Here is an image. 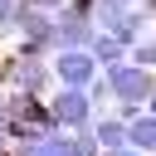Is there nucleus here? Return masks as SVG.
<instances>
[{"label":"nucleus","mask_w":156,"mask_h":156,"mask_svg":"<svg viewBox=\"0 0 156 156\" xmlns=\"http://www.w3.org/2000/svg\"><path fill=\"white\" fill-rule=\"evenodd\" d=\"M107 156H136V151H127V146H117V151H107Z\"/></svg>","instance_id":"nucleus-13"},{"label":"nucleus","mask_w":156,"mask_h":156,"mask_svg":"<svg viewBox=\"0 0 156 156\" xmlns=\"http://www.w3.org/2000/svg\"><path fill=\"white\" fill-rule=\"evenodd\" d=\"M136 58H141V63H156V44H141V49H136Z\"/></svg>","instance_id":"nucleus-11"},{"label":"nucleus","mask_w":156,"mask_h":156,"mask_svg":"<svg viewBox=\"0 0 156 156\" xmlns=\"http://www.w3.org/2000/svg\"><path fill=\"white\" fill-rule=\"evenodd\" d=\"M0 136H10V98H0Z\"/></svg>","instance_id":"nucleus-10"},{"label":"nucleus","mask_w":156,"mask_h":156,"mask_svg":"<svg viewBox=\"0 0 156 156\" xmlns=\"http://www.w3.org/2000/svg\"><path fill=\"white\" fill-rule=\"evenodd\" d=\"M107 93L122 98V102H136V98L151 93V73H146L141 63H112V68H107Z\"/></svg>","instance_id":"nucleus-2"},{"label":"nucleus","mask_w":156,"mask_h":156,"mask_svg":"<svg viewBox=\"0 0 156 156\" xmlns=\"http://www.w3.org/2000/svg\"><path fill=\"white\" fill-rule=\"evenodd\" d=\"M54 117H58V127H88L93 122V98H88V88H63L58 98H54Z\"/></svg>","instance_id":"nucleus-3"},{"label":"nucleus","mask_w":156,"mask_h":156,"mask_svg":"<svg viewBox=\"0 0 156 156\" xmlns=\"http://www.w3.org/2000/svg\"><path fill=\"white\" fill-rule=\"evenodd\" d=\"M98 146H102V151H117V146H127V127H122L117 117L98 122Z\"/></svg>","instance_id":"nucleus-6"},{"label":"nucleus","mask_w":156,"mask_h":156,"mask_svg":"<svg viewBox=\"0 0 156 156\" xmlns=\"http://www.w3.org/2000/svg\"><path fill=\"white\" fill-rule=\"evenodd\" d=\"M127 141H132L136 151H156V112H151V117H132V122H127Z\"/></svg>","instance_id":"nucleus-5"},{"label":"nucleus","mask_w":156,"mask_h":156,"mask_svg":"<svg viewBox=\"0 0 156 156\" xmlns=\"http://www.w3.org/2000/svg\"><path fill=\"white\" fill-rule=\"evenodd\" d=\"M15 10H20V0H0V34L15 29Z\"/></svg>","instance_id":"nucleus-9"},{"label":"nucleus","mask_w":156,"mask_h":156,"mask_svg":"<svg viewBox=\"0 0 156 156\" xmlns=\"http://www.w3.org/2000/svg\"><path fill=\"white\" fill-rule=\"evenodd\" d=\"M151 112H156V93H151Z\"/></svg>","instance_id":"nucleus-14"},{"label":"nucleus","mask_w":156,"mask_h":156,"mask_svg":"<svg viewBox=\"0 0 156 156\" xmlns=\"http://www.w3.org/2000/svg\"><path fill=\"white\" fill-rule=\"evenodd\" d=\"M49 63L39 58V54H20L15 63H10V83L20 88V93H44V83H49Z\"/></svg>","instance_id":"nucleus-4"},{"label":"nucleus","mask_w":156,"mask_h":156,"mask_svg":"<svg viewBox=\"0 0 156 156\" xmlns=\"http://www.w3.org/2000/svg\"><path fill=\"white\" fill-rule=\"evenodd\" d=\"M54 78H58L63 88H88V83L98 78V58H93V49H63V54L54 58Z\"/></svg>","instance_id":"nucleus-1"},{"label":"nucleus","mask_w":156,"mask_h":156,"mask_svg":"<svg viewBox=\"0 0 156 156\" xmlns=\"http://www.w3.org/2000/svg\"><path fill=\"white\" fill-rule=\"evenodd\" d=\"M29 5H39V10H63L68 0H29Z\"/></svg>","instance_id":"nucleus-12"},{"label":"nucleus","mask_w":156,"mask_h":156,"mask_svg":"<svg viewBox=\"0 0 156 156\" xmlns=\"http://www.w3.org/2000/svg\"><path fill=\"white\" fill-rule=\"evenodd\" d=\"M93 58H102V63H117V58H122V39H117V34H102V39H93Z\"/></svg>","instance_id":"nucleus-8"},{"label":"nucleus","mask_w":156,"mask_h":156,"mask_svg":"<svg viewBox=\"0 0 156 156\" xmlns=\"http://www.w3.org/2000/svg\"><path fill=\"white\" fill-rule=\"evenodd\" d=\"M93 10H98V20H102L107 29H117V20L132 15V0H93Z\"/></svg>","instance_id":"nucleus-7"}]
</instances>
